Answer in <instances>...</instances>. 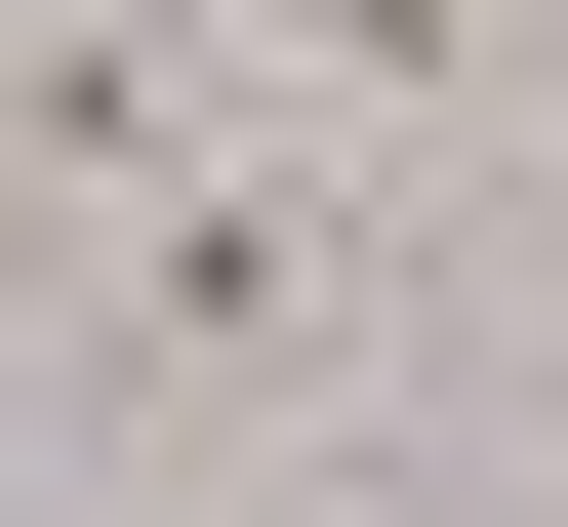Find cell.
<instances>
[{
    "instance_id": "6da1fadb",
    "label": "cell",
    "mask_w": 568,
    "mask_h": 527,
    "mask_svg": "<svg viewBox=\"0 0 568 527\" xmlns=\"http://www.w3.org/2000/svg\"><path fill=\"white\" fill-rule=\"evenodd\" d=\"M122 325H163V365H325V244H284V203H203V163H163V203H122Z\"/></svg>"
},
{
    "instance_id": "7a4b0ae2",
    "label": "cell",
    "mask_w": 568,
    "mask_h": 527,
    "mask_svg": "<svg viewBox=\"0 0 568 527\" xmlns=\"http://www.w3.org/2000/svg\"><path fill=\"white\" fill-rule=\"evenodd\" d=\"M203 82H366V122H447V82H487V0H203Z\"/></svg>"
},
{
    "instance_id": "3957f363",
    "label": "cell",
    "mask_w": 568,
    "mask_h": 527,
    "mask_svg": "<svg viewBox=\"0 0 568 527\" xmlns=\"http://www.w3.org/2000/svg\"><path fill=\"white\" fill-rule=\"evenodd\" d=\"M487 163H528V244H568V82H528V122H487Z\"/></svg>"
}]
</instances>
